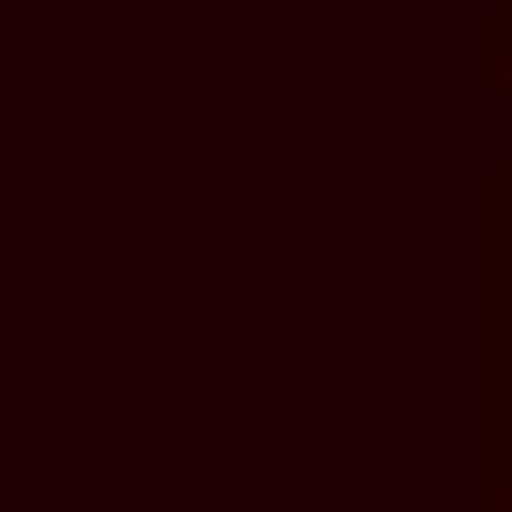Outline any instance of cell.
Segmentation results:
<instances>
[{
  "label": "cell",
  "mask_w": 512,
  "mask_h": 512,
  "mask_svg": "<svg viewBox=\"0 0 512 512\" xmlns=\"http://www.w3.org/2000/svg\"><path fill=\"white\" fill-rule=\"evenodd\" d=\"M478 86H495V188H512V0H478Z\"/></svg>",
  "instance_id": "obj_1"
},
{
  "label": "cell",
  "mask_w": 512,
  "mask_h": 512,
  "mask_svg": "<svg viewBox=\"0 0 512 512\" xmlns=\"http://www.w3.org/2000/svg\"><path fill=\"white\" fill-rule=\"evenodd\" d=\"M478 342H495V410H512V188H495V291H478Z\"/></svg>",
  "instance_id": "obj_2"
},
{
  "label": "cell",
  "mask_w": 512,
  "mask_h": 512,
  "mask_svg": "<svg viewBox=\"0 0 512 512\" xmlns=\"http://www.w3.org/2000/svg\"><path fill=\"white\" fill-rule=\"evenodd\" d=\"M478 512H512V410H495V461H478Z\"/></svg>",
  "instance_id": "obj_3"
}]
</instances>
